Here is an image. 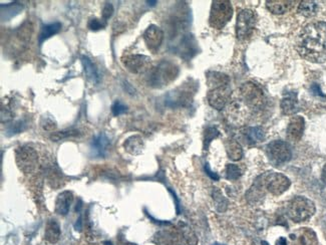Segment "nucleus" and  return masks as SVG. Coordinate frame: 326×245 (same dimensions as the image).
Masks as SVG:
<instances>
[{
  "label": "nucleus",
  "mask_w": 326,
  "mask_h": 245,
  "mask_svg": "<svg viewBox=\"0 0 326 245\" xmlns=\"http://www.w3.org/2000/svg\"><path fill=\"white\" fill-rule=\"evenodd\" d=\"M296 49L302 58L311 63L326 61V22L307 24L297 39Z\"/></svg>",
  "instance_id": "f257e3e1"
},
{
  "label": "nucleus",
  "mask_w": 326,
  "mask_h": 245,
  "mask_svg": "<svg viewBox=\"0 0 326 245\" xmlns=\"http://www.w3.org/2000/svg\"><path fill=\"white\" fill-rule=\"evenodd\" d=\"M210 90L207 95L209 105L221 111L229 101L232 90L230 87V80L226 75L221 73H210L208 77Z\"/></svg>",
  "instance_id": "f03ea898"
},
{
  "label": "nucleus",
  "mask_w": 326,
  "mask_h": 245,
  "mask_svg": "<svg viewBox=\"0 0 326 245\" xmlns=\"http://www.w3.org/2000/svg\"><path fill=\"white\" fill-rule=\"evenodd\" d=\"M179 69L171 61L163 60L154 68L148 77L149 84L153 87H163L177 79Z\"/></svg>",
  "instance_id": "7ed1b4c3"
},
{
  "label": "nucleus",
  "mask_w": 326,
  "mask_h": 245,
  "mask_svg": "<svg viewBox=\"0 0 326 245\" xmlns=\"http://www.w3.org/2000/svg\"><path fill=\"white\" fill-rule=\"evenodd\" d=\"M315 211L316 208L313 201L303 196L293 198L289 202L287 208L289 218L296 223L310 219L314 215Z\"/></svg>",
  "instance_id": "20e7f679"
},
{
  "label": "nucleus",
  "mask_w": 326,
  "mask_h": 245,
  "mask_svg": "<svg viewBox=\"0 0 326 245\" xmlns=\"http://www.w3.org/2000/svg\"><path fill=\"white\" fill-rule=\"evenodd\" d=\"M233 16V7L230 1L227 0H217L213 1L209 22L215 29H222Z\"/></svg>",
  "instance_id": "39448f33"
},
{
  "label": "nucleus",
  "mask_w": 326,
  "mask_h": 245,
  "mask_svg": "<svg viewBox=\"0 0 326 245\" xmlns=\"http://www.w3.org/2000/svg\"><path fill=\"white\" fill-rule=\"evenodd\" d=\"M259 178L265 190L274 196L282 195L291 185V181L285 175L277 172H267L260 175Z\"/></svg>",
  "instance_id": "423d86ee"
},
{
  "label": "nucleus",
  "mask_w": 326,
  "mask_h": 245,
  "mask_svg": "<svg viewBox=\"0 0 326 245\" xmlns=\"http://www.w3.org/2000/svg\"><path fill=\"white\" fill-rule=\"evenodd\" d=\"M15 160L20 171L25 174L34 173L39 165V155L37 151L28 146H20L15 151Z\"/></svg>",
  "instance_id": "0eeeda50"
},
{
  "label": "nucleus",
  "mask_w": 326,
  "mask_h": 245,
  "mask_svg": "<svg viewBox=\"0 0 326 245\" xmlns=\"http://www.w3.org/2000/svg\"><path fill=\"white\" fill-rule=\"evenodd\" d=\"M193 87L194 84L185 83L182 86L176 88L175 90L170 91L165 98V105L169 108H180L189 106L196 91V89H194Z\"/></svg>",
  "instance_id": "6e6552de"
},
{
  "label": "nucleus",
  "mask_w": 326,
  "mask_h": 245,
  "mask_svg": "<svg viewBox=\"0 0 326 245\" xmlns=\"http://www.w3.org/2000/svg\"><path fill=\"white\" fill-rule=\"evenodd\" d=\"M257 15L251 9L239 11L236 21V36L239 41L248 40L256 27Z\"/></svg>",
  "instance_id": "1a4fd4ad"
},
{
  "label": "nucleus",
  "mask_w": 326,
  "mask_h": 245,
  "mask_svg": "<svg viewBox=\"0 0 326 245\" xmlns=\"http://www.w3.org/2000/svg\"><path fill=\"white\" fill-rule=\"evenodd\" d=\"M266 153L268 159L275 166H279L290 161L292 157V152L289 144L279 140L269 143L266 147Z\"/></svg>",
  "instance_id": "9d476101"
},
{
  "label": "nucleus",
  "mask_w": 326,
  "mask_h": 245,
  "mask_svg": "<svg viewBox=\"0 0 326 245\" xmlns=\"http://www.w3.org/2000/svg\"><path fill=\"white\" fill-rule=\"evenodd\" d=\"M242 101L250 109H261L265 103L264 91L253 82H246L241 86Z\"/></svg>",
  "instance_id": "9b49d317"
},
{
  "label": "nucleus",
  "mask_w": 326,
  "mask_h": 245,
  "mask_svg": "<svg viewBox=\"0 0 326 245\" xmlns=\"http://www.w3.org/2000/svg\"><path fill=\"white\" fill-rule=\"evenodd\" d=\"M124 68L134 74H142L149 71L151 58L143 54H132L122 58Z\"/></svg>",
  "instance_id": "f8f14e48"
},
{
  "label": "nucleus",
  "mask_w": 326,
  "mask_h": 245,
  "mask_svg": "<svg viewBox=\"0 0 326 245\" xmlns=\"http://www.w3.org/2000/svg\"><path fill=\"white\" fill-rule=\"evenodd\" d=\"M144 40L149 49L152 51H157L160 48L163 41H164V34H163L160 27L152 24L146 29Z\"/></svg>",
  "instance_id": "ddd939ff"
},
{
  "label": "nucleus",
  "mask_w": 326,
  "mask_h": 245,
  "mask_svg": "<svg viewBox=\"0 0 326 245\" xmlns=\"http://www.w3.org/2000/svg\"><path fill=\"white\" fill-rule=\"evenodd\" d=\"M176 51L184 58H192L198 52L197 42L192 35H183L176 46Z\"/></svg>",
  "instance_id": "4468645a"
},
{
  "label": "nucleus",
  "mask_w": 326,
  "mask_h": 245,
  "mask_svg": "<svg viewBox=\"0 0 326 245\" xmlns=\"http://www.w3.org/2000/svg\"><path fill=\"white\" fill-rule=\"evenodd\" d=\"M305 129V121L303 117H293L287 127V139L292 142H298L303 135Z\"/></svg>",
  "instance_id": "2eb2a0df"
},
{
  "label": "nucleus",
  "mask_w": 326,
  "mask_h": 245,
  "mask_svg": "<svg viewBox=\"0 0 326 245\" xmlns=\"http://www.w3.org/2000/svg\"><path fill=\"white\" fill-rule=\"evenodd\" d=\"M111 142L109 137L105 133H100L94 136L91 141V151L93 155L99 158H105L108 154Z\"/></svg>",
  "instance_id": "dca6fc26"
},
{
  "label": "nucleus",
  "mask_w": 326,
  "mask_h": 245,
  "mask_svg": "<svg viewBox=\"0 0 326 245\" xmlns=\"http://www.w3.org/2000/svg\"><path fill=\"white\" fill-rule=\"evenodd\" d=\"M280 107L284 115L287 116L294 115L299 109L297 93H295V91H289V93H286L280 103Z\"/></svg>",
  "instance_id": "f3484780"
},
{
  "label": "nucleus",
  "mask_w": 326,
  "mask_h": 245,
  "mask_svg": "<svg viewBox=\"0 0 326 245\" xmlns=\"http://www.w3.org/2000/svg\"><path fill=\"white\" fill-rule=\"evenodd\" d=\"M73 200L74 195L71 191H63L62 193H60L55 201V213L61 216L68 215Z\"/></svg>",
  "instance_id": "a211bd4d"
},
{
  "label": "nucleus",
  "mask_w": 326,
  "mask_h": 245,
  "mask_svg": "<svg viewBox=\"0 0 326 245\" xmlns=\"http://www.w3.org/2000/svg\"><path fill=\"white\" fill-rule=\"evenodd\" d=\"M183 235L176 231H161L156 235L157 243L159 245H182Z\"/></svg>",
  "instance_id": "6ab92c4d"
},
{
  "label": "nucleus",
  "mask_w": 326,
  "mask_h": 245,
  "mask_svg": "<svg viewBox=\"0 0 326 245\" xmlns=\"http://www.w3.org/2000/svg\"><path fill=\"white\" fill-rule=\"evenodd\" d=\"M265 188L263 186L262 182H261L260 178L258 177L254 183L253 185L251 186V188L249 189V191L246 194V198L248 200L249 203L251 204H256L258 203L260 200H262V198L265 196Z\"/></svg>",
  "instance_id": "aec40b11"
},
{
  "label": "nucleus",
  "mask_w": 326,
  "mask_h": 245,
  "mask_svg": "<svg viewBox=\"0 0 326 245\" xmlns=\"http://www.w3.org/2000/svg\"><path fill=\"white\" fill-rule=\"evenodd\" d=\"M82 63L83 66V71L84 74L89 82L92 83H99L100 82V74L99 71H97L95 65L92 63L91 59L85 55L82 57Z\"/></svg>",
  "instance_id": "412c9836"
},
{
  "label": "nucleus",
  "mask_w": 326,
  "mask_h": 245,
  "mask_svg": "<svg viewBox=\"0 0 326 245\" xmlns=\"http://www.w3.org/2000/svg\"><path fill=\"white\" fill-rule=\"evenodd\" d=\"M124 150L130 155H139L144 150V142L140 136H132L123 143Z\"/></svg>",
  "instance_id": "4be33fe9"
},
{
  "label": "nucleus",
  "mask_w": 326,
  "mask_h": 245,
  "mask_svg": "<svg viewBox=\"0 0 326 245\" xmlns=\"http://www.w3.org/2000/svg\"><path fill=\"white\" fill-rule=\"evenodd\" d=\"M293 5H294V1H283V0H269L266 1V7L267 9L274 13V14H283L290 10Z\"/></svg>",
  "instance_id": "5701e85b"
},
{
  "label": "nucleus",
  "mask_w": 326,
  "mask_h": 245,
  "mask_svg": "<svg viewBox=\"0 0 326 245\" xmlns=\"http://www.w3.org/2000/svg\"><path fill=\"white\" fill-rule=\"evenodd\" d=\"M60 226L54 219H50L47 221L44 231V237L49 243H56L60 238Z\"/></svg>",
  "instance_id": "b1692460"
},
{
  "label": "nucleus",
  "mask_w": 326,
  "mask_h": 245,
  "mask_svg": "<svg viewBox=\"0 0 326 245\" xmlns=\"http://www.w3.org/2000/svg\"><path fill=\"white\" fill-rule=\"evenodd\" d=\"M61 29V23L60 22H53L50 24H45L42 26L41 34L39 36V42L40 44H42L43 41L48 40L49 38L53 37L54 35L58 34Z\"/></svg>",
  "instance_id": "393cba45"
},
{
  "label": "nucleus",
  "mask_w": 326,
  "mask_h": 245,
  "mask_svg": "<svg viewBox=\"0 0 326 245\" xmlns=\"http://www.w3.org/2000/svg\"><path fill=\"white\" fill-rule=\"evenodd\" d=\"M227 155L233 161H239L243 157V150L241 145L235 140H229L226 143Z\"/></svg>",
  "instance_id": "a878e982"
},
{
  "label": "nucleus",
  "mask_w": 326,
  "mask_h": 245,
  "mask_svg": "<svg viewBox=\"0 0 326 245\" xmlns=\"http://www.w3.org/2000/svg\"><path fill=\"white\" fill-rule=\"evenodd\" d=\"M23 6L19 3H10V4H1V20L8 21L9 19L15 17L21 12Z\"/></svg>",
  "instance_id": "bb28decb"
},
{
  "label": "nucleus",
  "mask_w": 326,
  "mask_h": 245,
  "mask_svg": "<svg viewBox=\"0 0 326 245\" xmlns=\"http://www.w3.org/2000/svg\"><path fill=\"white\" fill-rule=\"evenodd\" d=\"M243 134L246 138V140L249 141V143L254 144L258 142H262L265 134L262 128L260 127H254V128H248L243 131Z\"/></svg>",
  "instance_id": "cd10ccee"
},
{
  "label": "nucleus",
  "mask_w": 326,
  "mask_h": 245,
  "mask_svg": "<svg viewBox=\"0 0 326 245\" xmlns=\"http://www.w3.org/2000/svg\"><path fill=\"white\" fill-rule=\"evenodd\" d=\"M179 229L183 235V238L189 245H197L198 244V237L196 236L195 232L192 230V228L188 224H186L184 222H180Z\"/></svg>",
  "instance_id": "c85d7f7f"
},
{
  "label": "nucleus",
  "mask_w": 326,
  "mask_h": 245,
  "mask_svg": "<svg viewBox=\"0 0 326 245\" xmlns=\"http://www.w3.org/2000/svg\"><path fill=\"white\" fill-rule=\"evenodd\" d=\"M298 243L299 245H316V234L309 228H302L298 237Z\"/></svg>",
  "instance_id": "c756f323"
},
{
  "label": "nucleus",
  "mask_w": 326,
  "mask_h": 245,
  "mask_svg": "<svg viewBox=\"0 0 326 245\" xmlns=\"http://www.w3.org/2000/svg\"><path fill=\"white\" fill-rule=\"evenodd\" d=\"M318 6L314 1H301L298 5V13L305 17H312L317 13Z\"/></svg>",
  "instance_id": "7c9ffc66"
},
{
  "label": "nucleus",
  "mask_w": 326,
  "mask_h": 245,
  "mask_svg": "<svg viewBox=\"0 0 326 245\" xmlns=\"http://www.w3.org/2000/svg\"><path fill=\"white\" fill-rule=\"evenodd\" d=\"M80 135V132L78 130L75 129H69V130H64L61 132H56V133H52L50 136V140L53 142H58L60 140L63 139H67L70 137H77Z\"/></svg>",
  "instance_id": "2f4dec72"
},
{
  "label": "nucleus",
  "mask_w": 326,
  "mask_h": 245,
  "mask_svg": "<svg viewBox=\"0 0 326 245\" xmlns=\"http://www.w3.org/2000/svg\"><path fill=\"white\" fill-rule=\"evenodd\" d=\"M213 198H214V201H215V204H216V209L219 212H224L227 208L228 203H227V200L222 195V192L218 188H214Z\"/></svg>",
  "instance_id": "473e14b6"
},
{
  "label": "nucleus",
  "mask_w": 326,
  "mask_h": 245,
  "mask_svg": "<svg viewBox=\"0 0 326 245\" xmlns=\"http://www.w3.org/2000/svg\"><path fill=\"white\" fill-rule=\"evenodd\" d=\"M26 128V122L24 121H17L15 122H13V124L9 125L7 128H6V132L5 134L7 136H13V135H16V134H19L21 133L22 131H24Z\"/></svg>",
  "instance_id": "72a5a7b5"
},
{
  "label": "nucleus",
  "mask_w": 326,
  "mask_h": 245,
  "mask_svg": "<svg viewBox=\"0 0 326 245\" xmlns=\"http://www.w3.org/2000/svg\"><path fill=\"white\" fill-rule=\"evenodd\" d=\"M241 176V170L237 165L228 164L226 167V177L228 180H237Z\"/></svg>",
  "instance_id": "f704fd0d"
},
{
  "label": "nucleus",
  "mask_w": 326,
  "mask_h": 245,
  "mask_svg": "<svg viewBox=\"0 0 326 245\" xmlns=\"http://www.w3.org/2000/svg\"><path fill=\"white\" fill-rule=\"evenodd\" d=\"M220 135L216 128H208L204 134V149L207 150L210 143Z\"/></svg>",
  "instance_id": "c9c22d12"
},
{
  "label": "nucleus",
  "mask_w": 326,
  "mask_h": 245,
  "mask_svg": "<svg viewBox=\"0 0 326 245\" xmlns=\"http://www.w3.org/2000/svg\"><path fill=\"white\" fill-rule=\"evenodd\" d=\"M126 111H127L126 106H125L124 104H122V103L121 101H119V100H117V101L113 104V106H112V113H113V115H114L115 117H119V116L124 114Z\"/></svg>",
  "instance_id": "e433bc0d"
},
{
  "label": "nucleus",
  "mask_w": 326,
  "mask_h": 245,
  "mask_svg": "<svg viewBox=\"0 0 326 245\" xmlns=\"http://www.w3.org/2000/svg\"><path fill=\"white\" fill-rule=\"evenodd\" d=\"M87 26L90 30H93V32H97V30H101L105 28L106 26V21L102 19H97V18H91L89 19Z\"/></svg>",
  "instance_id": "4c0bfd02"
},
{
  "label": "nucleus",
  "mask_w": 326,
  "mask_h": 245,
  "mask_svg": "<svg viewBox=\"0 0 326 245\" xmlns=\"http://www.w3.org/2000/svg\"><path fill=\"white\" fill-rule=\"evenodd\" d=\"M114 13V6L112 3H109L107 2L104 6V9H103V20L107 21L109 18L112 17Z\"/></svg>",
  "instance_id": "58836bf2"
},
{
  "label": "nucleus",
  "mask_w": 326,
  "mask_h": 245,
  "mask_svg": "<svg viewBox=\"0 0 326 245\" xmlns=\"http://www.w3.org/2000/svg\"><path fill=\"white\" fill-rule=\"evenodd\" d=\"M205 170H206V172H207V174L213 179V180H219V176L216 174V173H214V172H212L211 171V169H210V167H209V165L208 164H206V166H205Z\"/></svg>",
  "instance_id": "ea45409f"
},
{
  "label": "nucleus",
  "mask_w": 326,
  "mask_h": 245,
  "mask_svg": "<svg viewBox=\"0 0 326 245\" xmlns=\"http://www.w3.org/2000/svg\"><path fill=\"white\" fill-rule=\"evenodd\" d=\"M312 90L314 91V95H317V96H323L322 93H321L320 88H319V86H318L317 84H314V85L312 86Z\"/></svg>",
  "instance_id": "a19ab883"
},
{
  "label": "nucleus",
  "mask_w": 326,
  "mask_h": 245,
  "mask_svg": "<svg viewBox=\"0 0 326 245\" xmlns=\"http://www.w3.org/2000/svg\"><path fill=\"white\" fill-rule=\"evenodd\" d=\"M321 179L324 183H326V164L324 165L323 169H322V174H321Z\"/></svg>",
  "instance_id": "79ce46f5"
},
{
  "label": "nucleus",
  "mask_w": 326,
  "mask_h": 245,
  "mask_svg": "<svg viewBox=\"0 0 326 245\" xmlns=\"http://www.w3.org/2000/svg\"><path fill=\"white\" fill-rule=\"evenodd\" d=\"M277 245H287V241L284 237H280V239L277 241Z\"/></svg>",
  "instance_id": "37998d69"
},
{
  "label": "nucleus",
  "mask_w": 326,
  "mask_h": 245,
  "mask_svg": "<svg viewBox=\"0 0 326 245\" xmlns=\"http://www.w3.org/2000/svg\"><path fill=\"white\" fill-rule=\"evenodd\" d=\"M120 245H137L136 243H132V242H128V241H122L120 243Z\"/></svg>",
  "instance_id": "c03bdc74"
},
{
  "label": "nucleus",
  "mask_w": 326,
  "mask_h": 245,
  "mask_svg": "<svg viewBox=\"0 0 326 245\" xmlns=\"http://www.w3.org/2000/svg\"><path fill=\"white\" fill-rule=\"evenodd\" d=\"M147 3H149V5H151V6H155L158 2L157 1H147Z\"/></svg>",
  "instance_id": "a18cd8bd"
},
{
  "label": "nucleus",
  "mask_w": 326,
  "mask_h": 245,
  "mask_svg": "<svg viewBox=\"0 0 326 245\" xmlns=\"http://www.w3.org/2000/svg\"><path fill=\"white\" fill-rule=\"evenodd\" d=\"M105 245H113V244H112V242H110V241H106V242H105Z\"/></svg>",
  "instance_id": "49530a36"
},
{
  "label": "nucleus",
  "mask_w": 326,
  "mask_h": 245,
  "mask_svg": "<svg viewBox=\"0 0 326 245\" xmlns=\"http://www.w3.org/2000/svg\"><path fill=\"white\" fill-rule=\"evenodd\" d=\"M261 244H262V245H269L266 241H262V242H261Z\"/></svg>",
  "instance_id": "de8ad7c7"
},
{
  "label": "nucleus",
  "mask_w": 326,
  "mask_h": 245,
  "mask_svg": "<svg viewBox=\"0 0 326 245\" xmlns=\"http://www.w3.org/2000/svg\"><path fill=\"white\" fill-rule=\"evenodd\" d=\"M213 245H223V244H220V243H214Z\"/></svg>",
  "instance_id": "09e8293b"
}]
</instances>
